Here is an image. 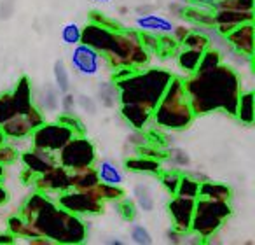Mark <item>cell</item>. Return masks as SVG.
Masks as SVG:
<instances>
[{
  "instance_id": "cell-26",
  "label": "cell",
  "mask_w": 255,
  "mask_h": 245,
  "mask_svg": "<svg viewBox=\"0 0 255 245\" xmlns=\"http://www.w3.org/2000/svg\"><path fill=\"white\" fill-rule=\"evenodd\" d=\"M184 19L192 26H215V23H213V11L201 7V5H185Z\"/></svg>"
},
{
  "instance_id": "cell-4",
  "label": "cell",
  "mask_w": 255,
  "mask_h": 245,
  "mask_svg": "<svg viewBox=\"0 0 255 245\" xmlns=\"http://www.w3.org/2000/svg\"><path fill=\"white\" fill-rule=\"evenodd\" d=\"M171 77L173 74L166 68L143 67L135 70L126 79L116 82L119 88L121 103H135L149 112H154Z\"/></svg>"
},
{
  "instance_id": "cell-15",
  "label": "cell",
  "mask_w": 255,
  "mask_h": 245,
  "mask_svg": "<svg viewBox=\"0 0 255 245\" xmlns=\"http://www.w3.org/2000/svg\"><path fill=\"white\" fill-rule=\"evenodd\" d=\"M19 160H21L23 167L28 168L35 175L46 174L54 165H58L56 154L44 149H37V147H32V149H26L23 153H19Z\"/></svg>"
},
{
  "instance_id": "cell-36",
  "label": "cell",
  "mask_w": 255,
  "mask_h": 245,
  "mask_svg": "<svg viewBox=\"0 0 255 245\" xmlns=\"http://www.w3.org/2000/svg\"><path fill=\"white\" fill-rule=\"evenodd\" d=\"M222 63V53L215 47L210 46L206 51H203L201 54V61H199L196 72H203V70H210V68H215Z\"/></svg>"
},
{
  "instance_id": "cell-64",
  "label": "cell",
  "mask_w": 255,
  "mask_h": 245,
  "mask_svg": "<svg viewBox=\"0 0 255 245\" xmlns=\"http://www.w3.org/2000/svg\"><path fill=\"white\" fill-rule=\"evenodd\" d=\"M0 184H2V179H0Z\"/></svg>"
},
{
  "instance_id": "cell-47",
  "label": "cell",
  "mask_w": 255,
  "mask_h": 245,
  "mask_svg": "<svg viewBox=\"0 0 255 245\" xmlns=\"http://www.w3.org/2000/svg\"><path fill=\"white\" fill-rule=\"evenodd\" d=\"M19 158V153L16 147L9 146L7 142L2 144L0 146V165H4V167H9V165L16 163V160Z\"/></svg>"
},
{
  "instance_id": "cell-59",
  "label": "cell",
  "mask_w": 255,
  "mask_h": 245,
  "mask_svg": "<svg viewBox=\"0 0 255 245\" xmlns=\"http://www.w3.org/2000/svg\"><path fill=\"white\" fill-rule=\"evenodd\" d=\"M5 142H7V137H5L4 132L0 130V146H2V144H5Z\"/></svg>"
},
{
  "instance_id": "cell-44",
  "label": "cell",
  "mask_w": 255,
  "mask_h": 245,
  "mask_svg": "<svg viewBox=\"0 0 255 245\" xmlns=\"http://www.w3.org/2000/svg\"><path fill=\"white\" fill-rule=\"evenodd\" d=\"M75 102H77L79 109L84 114H88V116H96V112H98V102H96L93 96L79 95V96H75Z\"/></svg>"
},
{
  "instance_id": "cell-14",
  "label": "cell",
  "mask_w": 255,
  "mask_h": 245,
  "mask_svg": "<svg viewBox=\"0 0 255 245\" xmlns=\"http://www.w3.org/2000/svg\"><path fill=\"white\" fill-rule=\"evenodd\" d=\"M255 19L254 11H234V9H217L213 11V23L220 35L226 37L236 26L250 23Z\"/></svg>"
},
{
  "instance_id": "cell-24",
  "label": "cell",
  "mask_w": 255,
  "mask_h": 245,
  "mask_svg": "<svg viewBox=\"0 0 255 245\" xmlns=\"http://www.w3.org/2000/svg\"><path fill=\"white\" fill-rule=\"evenodd\" d=\"M234 117L240 121L241 125L252 126L255 121V107H254V91H243L241 89L240 98L236 103V112Z\"/></svg>"
},
{
  "instance_id": "cell-60",
  "label": "cell",
  "mask_w": 255,
  "mask_h": 245,
  "mask_svg": "<svg viewBox=\"0 0 255 245\" xmlns=\"http://www.w3.org/2000/svg\"><path fill=\"white\" fill-rule=\"evenodd\" d=\"M4 175H5V167L4 165H0V179H4Z\"/></svg>"
},
{
  "instance_id": "cell-58",
  "label": "cell",
  "mask_w": 255,
  "mask_h": 245,
  "mask_svg": "<svg viewBox=\"0 0 255 245\" xmlns=\"http://www.w3.org/2000/svg\"><path fill=\"white\" fill-rule=\"evenodd\" d=\"M117 12H119L121 16H126V14H129V7H126V5H121V7L117 9Z\"/></svg>"
},
{
  "instance_id": "cell-29",
  "label": "cell",
  "mask_w": 255,
  "mask_h": 245,
  "mask_svg": "<svg viewBox=\"0 0 255 245\" xmlns=\"http://www.w3.org/2000/svg\"><path fill=\"white\" fill-rule=\"evenodd\" d=\"M95 198L102 200V202H119L121 198L126 196V191L123 189V184H105V182H98L95 188L88 189Z\"/></svg>"
},
{
  "instance_id": "cell-27",
  "label": "cell",
  "mask_w": 255,
  "mask_h": 245,
  "mask_svg": "<svg viewBox=\"0 0 255 245\" xmlns=\"http://www.w3.org/2000/svg\"><path fill=\"white\" fill-rule=\"evenodd\" d=\"M201 54L203 51H198V49H191V47H184L180 46L175 53V58H177V65L185 75L192 74L196 72L198 68L199 61H201Z\"/></svg>"
},
{
  "instance_id": "cell-35",
  "label": "cell",
  "mask_w": 255,
  "mask_h": 245,
  "mask_svg": "<svg viewBox=\"0 0 255 245\" xmlns=\"http://www.w3.org/2000/svg\"><path fill=\"white\" fill-rule=\"evenodd\" d=\"M180 46L191 47V49H198V51H206L210 47V40H208V37H206L203 32H199V30L192 28L191 32H189V35L185 37L184 40H182Z\"/></svg>"
},
{
  "instance_id": "cell-5",
  "label": "cell",
  "mask_w": 255,
  "mask_h": 245,
  "mask_svg": "<svg viewBox=\"0 0 255 245\" xmlns=\"http://www.w3.org/2000/svg\"><path fill=\"white\" fill-rule=\"evenodd\" d=\"M194 119L196 116L189 103L184 79L173 75L154 109L150 125L164 132H182L189 128L194 123Z\"/></svg>"
},
{
  "instance_id": "cell-32",
  "label": "cell",
  "mask_w": 255,
  "mask_h": 245,
  "mask_svg": "<svg viewBox=\"0 0 255 245\" xmlns=\"http://www.w3.org/2000/svg\"><path fill=\"white\" fill-rule=\"evenodd\" d=\"M53 79L54 86H56L58 91L63 95V93L70 91V70H68L67 63L63 60H56L53 65Z\"/></svg>"
},
{
  "instance_id": "cell-31",
  "label": "cell",
  "mask_w": 255,
  "mask_h": 245,
  "mask_svg": "<svg viewBox=\"0 0 255 245\" xmlns=\"http://www.w3.org/2000/svg\"><path fill=\"white\" fill-rule=\"evenodd\" d=\"M7 231L12 235L14 238H33V237H40L39 233H37V230L32 226V224L28 223V221H25L21 216H12L9 217L7 221Z\"/></svg>"
},
{
  "instance_id": "cell-12",
  "label": "cell",
  "mask_w": 255,
  "mask_h": 245,
  "mask_svg": "<svg viewBox=\"0 0 255 245\" xmlns=\"http://www.w3.org/2000/svg\"><path fill=\"white\" fill-rule=\"evenodd\" d=\"M33 186L37 191H42L46 195H60L72 189V172L58 163L46 174L37 175Z\"/></svg>"
},
{
  "instance_id": "cell-19",
  "label": "cell",
  "mask_w": 255,
  "mask_h": 245,
  "mask_svg": "<svg viewBox=\"0 0 255 245\" xmlns=\"http://www.w3.org/2000/svg\"><path fill=\"white\" fill-rule=\"evenodd\" d=\"M121 116L133 130H145L152 121V112L135 103H121Z\"/></svg>"
},
{
  "instance_id": "cell-17",
  "label": "cell",
  "mask_w": 255,
  "mask_h": 245,
  "mask_svg": "<svg viewBox=\"0 0 255 245\" xmlns=\"http://www.w3.org/2000/svg\"><path fill=\"white\" fill-rule=\"evenodd\" d=\"M135 26L138 32H149L156 33V35H164V33H171L173 30V21L166 16H161L157 12H147V14H140L135 19Z\"/></svg>"
},
{
  "instance_id": "cell-20",
  "label": "cell",
  "mask_w": 255,
  "mask_h": 245,
  "mask_svg": "<svg viewBox=\"0 0 255 245\" xmlns=\"http://www.w3.org/2000/svg\"><path fill=\"white\" fill-rule=\"evenodd\" d=\"M60 95L56 86L46 82L37 93H33V103L42 110L44 114H53L60 110Z\"/></svg>"
},
{
  "instance_id": "cell-10",
  "label": "cell",
  "mask_w": 255,
  "mask_h": 245,
  "mask_svg": "<svg viewBox=\"0 0 255 245\" xmlns=\"http://www.w3.org/2000/svg\"><path fill=\"white\" fill-rule=\"evenodd\" d=\"M74 135V130H70L60 121H54V123H44L39 128H35L30 139H32V147L56 154Z\"/></svg>"
},
{
  "instance_id": "cell-62",
  "label": "cell",
  "mask_w": 255,
  "mask_h": 245,
  "mask_svg": "<svg viewBox=\"0 0 255 245\" xmlns=\"http://www.w3.org/2000/svg\"><path fill=\"white\" fill-rule=\"evenodd\" d=\"M95 2H100V4H109V2H112V0H95Z\"/></svg>"
},
{
  "instance_id": "cell-42",
  "label": "cell",
  "mask_w": 255,
  "mask_h": 245,
  "mask_svg": "<svg viewBox=\"0 0 255 245\" xmlns=\"http://www.w3.org/2000/svg\"><path fill=\"white\" fill-rule=\"evenodd\" d=\"M129 237L138 245H150L154 242L150 231L145 226H142V224H133L131 230H129Z\"/></svg>"
},
{
  "instance_id": "cell-55",
  "label": "cell",
  "mask_w": 255,
  "mask_h": 245,
  "mask_svg": "<svg viewBox=\"0 0 255 245\" xmlns=\"http://www.w3.org/2000/svg\"><path fill=\"white\" fill-rule=\"evenodd\" d=\"M16 242V238L12 237L11 233H4V231H0V245H11V244H14Z\"/></svg>"
},
{
  "instance_id": "cell-49",
  "label": "cell",
  "mask_w": 255,
  "mask_h": 245,
  "mask_svg": "<svg viewBox=\"0 0 255 245\" xmlns=\"http://www.w3.org/2000/svg\"><path fill=\"white\" fill-rule=\"evenodd\" d=\"M128 144L138 149V147L147 146V144H149V135H147L143 130H133V132L128 135Z\"/></svg>"
},
{
  "instance_id": "cell-34",
  "label": "cell",
  "mask_w": 255,
  "mask_h": 245,
  "mask_svg": "<svg viewBox=\"0 0 255 245\" xmlns=\"http://www.w3.org/2000/svg\"><path fill=\"white\" fill-rule=\"evenodd\" d=\"M164 161L177 168H187L191 167V156L187 151L180 149V147H171V149L164 151Z\"/></svg>"
},
{
  "instance_id": "cell-56",
  "label": "cell",
  "mask_w": 255,
  "mask_h": 245,
  "mask_svg": "<svg viewBox=\"0 0 255 245\" xmlns=\"http://www.w3.org/2000/svg\"><path fill=\"white\" fill-rule=\"evenodd\" d=\"M7 202H9V193H7V189H5L4 186L0 184V207L5 205Z\"/></svg>"
},
{
  "instance_id": "cell-8",
  "label": "cell",
  "mask_w": 255,
  "mask_h": 245,
  "mask_svg": "<svg viewBox=\"0 0 255 245\" xmlns=\"http://www.w3.org/2000/svg\"><path fill=\"white\" fill-rule=\"evenodd\" d=\"M33 105L32 82L26 75H21L14 89L0 95V125L19 114H25Z\"/></svg>"
},
{
  "instance_id": "cell-43",
  "label": "cell",
  "mask_w": 255,
  "mask_h": 245,
  "mask_svg": "<svg viewBox=\"0 0 255 245\" xmlns=\"http://www.w3.org/2000/svg\"><path fill=\"white\" fill-rule=\"evenodd\" d=\"M138 33H140V42H142V46L145 47L150 54H159V51H161L159 35L149 33V32H138Z\"/></svg>"
},
{
  "instance_id": "cell-25",
  "label": "cell",
  "mask_w": 255,
  "mask_h": 245,
  "mask_svg": "<svg viewBox=\"0 0 255 245\" xmlns=\"http://www.w3.org/2000/svg\"><path fill=\"white\" fill-rule=\"evenodd\" d=\"M95 168H96V174H98L100 182H105V184H123L124 182V174L116 161L112 160L96 161Z\"/></svg>"
},
{
  "instance_id": "cell-23",
  "label": "cell",
  "mask_w": 255,
  "mask_h": 245,
  "mask_svg": "<svg viewBox=\"0 0 255 245\" xmlns=\"http://www.w3.org/2000/svg\"><path fill=\"white\" fill-rule=\"evenodd\" d=\"M96 102L105 109H116L121 103L119 88L114 81H102L96 86Z\"/></svg>"
},
{
  "instance_id": "cell-41",
  "label": "cell",
  "mask_w": 255,
  "mask_h": 245,
  "mask_svg": "<svg viewBox=\"0 0 255 245\" xmlns=\"http://www.w3.org/2000/svg\"><path fill=\"white\" fill-rule=\"evenodd\" d=\"M89 21L98 23V25L105 26V28H110V30H124L126 28L121 21H117L116 18H110V16H107L105 12H102V11H91V14H89Z\"/></svg>"
},
{
  "instance_id": "cell-30",
  "label": "cell",
  "mask_w": 255,
  "mask_h": 245,
  "mask_svg": "<svg viewBox=\"0 0 255 245\" xmlns=\"http://www.w3.org/2000/svg\"><path fill=\"white\" fill-rule=\"evenodd\" d=\"M133 202L138 207V210H143V212H152L156 209V198H154L152 189L143 182H138L133 188Z\"/></svg>"
},
{
  "instance_id": "cell-18",
  "label": "cell",
  "mask_w": 255,
  "mask_h": 245,
  "mask_svg": "<svg viewBox=\"0 0 255 245\" xmlns=\"http://www.w3.org/2000/svg\"><path fill=\"white\" fill-rule=\"evenodd\" d=\"M124 168H126L128 172H135V174L159 177V174L163 172V163H161V160H156V158L138 154V156L128 158V160L124 161Z\"/></svg>"
},
{
  "instance_id": "cell-11",
  "label": "cell",
  "mask_w": 255,
  "mask_h": 245,
  "mask_svg": "<svg viewBox=\"0 0 255 245\" xmlns=\"http://www.w3.org/2000/svg\"><path fill=\"white\" fill-rule=\"evenodd\" d=\"M105 65L103 54L100 51L93 49L88 44H75L70 53V67L75 74L82 77H96L102 72V67Z\"/></svg>"
},
{
  "instance_id": "cell-2",
  "label": "cell",
  "mask_w": 255,
  "mask_h": 245,
  "mask_svg": "<svg viewBox=\"0 0 255 245\" xmlns=\"http://www.w3.org/2000/svg\"><path fill=\"white\" fill-rule=\"evenodd\" d=\"M81 42L100 51L110 70L121 67L140 70L150 63V56H152L140 42L138 30H110L98 23L89 21L82 28Z\"/></svg>"
},
{
  "instance_id": "cell-39",
  "label": "cell",
  "mask_w": 255,
  "mask_h": 245,
  "mask_svg": "<svg viewBox=\"0 0 255 245\" xmlns=\"http://www.w3.org/2000/svg\"><path fill=\"white\" fill-rule=\"evenodd\" d=\"M159 181L168 195L170 196L177 195L178 182H180V174H178L177 170H163L159 174Z\"/></svg>"
},
{
  "instance_id": "cell-57",
  "label": "cell",
  "mask_w": 255,
  "mask_h": 245,
  "mask_svg": "<svg viewBox=\"0 0 255 245\" xmlns=\"http://www.w3.org/2000/svg\"><path fill=\"white\" fill-rule=\"evenodd\" d=\"M154 9H156L154 5H138V7L135 9V12L140 16V14H147V12H154Z\"/></svg>"
},
{
  "instance_id": "cell-38",
  "label": "cell",
  "mask_w": 255,
  "mask_h": 245,
  "mask_svg": "<svg viewBox=\"0 0 255 245\" xmlns=\"http://www.w3.org/2000/svg\"><path fill=\"white\" fill-rule=\"evenodd\" d=\"M255 2L248 0H213V11L217 9H234V11H254Z\"/></svg>"
},
{
  "instance_id": "cell-53",
  "label": "cell",
  "mask_w": 255,
  "mask_h": 245,
  "mask_svg": "<svg viewBox=\"0 0 255 245\" xmlns=\"http://www.w3.org/2000/svg\"><path fill=\"white\" fill-rule=\"evenodd\" d=\"M185 5L187 4H182L178 0H171L170 4H168V11L173 18L177 19H184V11H185Z\"/></svg>"
},
{
  "instance_id": "cell-40",
  "label": "cell",
  "mask_w": 255,
  "mask_h": 245,
  "mask_svg": "<svg viewBox=\"0 0 255 245\" xmlns=\"http://www.w3.org/2000/svg\"><path fill=\"white\" fill-rule=\"evenodd\" d=\"M81 33H82V28L77 25V23H67V25L61 28L60 35H61V40H63V44L74 47L75 44L81 42Z\"/></svg>"
},
{
  "instance_id": "cell-50",
  "label": "cell",
  "mask_w": 255,
  "mask_h": 245,
  "mask_svg": "<svg viewBox=\"0 0 255 245\" xmlns=\"http://www.w3.org/2000/svg\"><path fill=\"white\" fill-rule=\"evenodd\" d=\"M166 240L170 242V244H185V242H187V233H184V231L171 226L170 230L166 231Z\"/></svg>"
},
{
  "instance_id": "cell-45",
  "label": "cell",
  "mask_w": 255,
  "mask_h": 245,
  "mask_svg": "<svg viewBox=\"0 0 255 245\" xmlns=\"http://www.w3.org/2000/svg\"><path fill=\"white\" fill-rule=\"evenodd\" d=\"M58 121H60V123H63V125H67L70 130H74L75 135H81V133L86 132L84 123L79 119L77 114H61V116L58 117Z\"/></svg>"
},
{
  "instance_id": "cell-63",
  "label": "cell",
  "mask_w": 255,
  "mask_h": 245,
  "mask_svg": "<svg viewBox=\"0 0 255 245\" xmlns=\"http://www.w3.org/2000/svg\"><path fill=\"white\" fill-rule=\"evenodd\" d=\"M248 2H255V0H248Z\"/></svg>"
},
{
  "instance_id": "cell-13",
  "label": "cell",
  "mask_w": 255,
  "mask_h": 245,
  "mask_svg": "<svg viewBox=\"0 0 255 245\" xmlns=\"http://www.w3.org/2000/svg\"><path fill=\"white\" fill-rule=\"evenodd\" d=\"M194 207L196 200L192 198H184V196L173 195L168 202V214L171 217L173 228L189 233L191 231V223L192 216H194Z\"/></svg>"
},
{
  "instance_id": "cell-52",
  "label": "cell",
  "mask_w": 255,
  "mask_h": 245,
  "mask_svg": "<svg viewBox=\"0 0 255 245\" xmlns=\"http://www.w3.org/2000/svg\"><path fill=\"white\" fill-rule=\"evenodd\" d=\"M14 14V2L12 0H4L0 2V21H5Z\"/></svg>"
},
{
  "instance_id": "cell-28",
  "label": "cell",
  "mask_w": 255,
  "mask_h": 245,
  "mask_svg": "<svg viewBox=\"0 0 255 245\" xmlns=\"http://www.w3.org/2000/svg\"><path fill=\"white\" fill-rule=\"evenodd\" d=\"M100 182L98 174H96L95 167H86L81 170L72 172V189L77 191H88V189L95 188Z\"/></svg>"
},
{
  "instance_id": "cell-1",
  "label": "cell",
  "mask_w": 255,
  "mask_h": 245,
  "mask_svg": "<svg viewBox=\"0 0 255 245\" xmlns=\"http://www.w3.org/2000/svg\"><path fill=\"white\" fill-rule=\"evenodd\" d=\"M185 91L194 116L226 112L234 116L241 93V77L234 67L220 63L203 72H192L184 79Z\"/></svg>"
},
{
  "instance_id": "cell-46",
  "label": "cell",
  "mask_w": 255,
  "mask_h": 245,
  "mask_svg": "<svg viewBox=\"0 0 255 245\" xmlns=\"http://www.w3.org/2000/svg\"><path fill=\"white\" fill-rule=\"evenodd\" d=\"M23 116H25V119L28 121V125L32 126V130L39 128L40 125H44V123H46V116H44V112L35 105V103H33V105L30 107V109L26 110Z\"/></svg>"
},
{
  "instance_id": "cell-3",
  "label": "cell",
  "mask_w": 255,
  "mask_h": 245,
  "mask_svg": "<svg viewBox=\"0 0 255 245\" xmlns=\"http://www.w3.org/2000/svg\"><path fill=\"white\" fill-rule=\"evenodd\" d=\"M40 237H46L51 244L81 245L88 240V223L82 217L61 209L56 202H49L28 221Z\"/></svg>"
},
{
  "instance_id": "cell-21",
  "label": "cell",
  "mask_w": 255,
  "mask_h": 245,
  "mask_svg": "<svg viewBox=\"0 0 255 245\" xmlns=\"http://www.w3.org/2000/svg\"><path fill=\"white\" fill-rule=\"evenodd\" d=\"M0 130L4 132V135L11 140H21V139H28L32 135V126L28 125V121L25 119L23 114L14 116L11 119H7L4 125H0Z\"/></svg>"
},
{
  "instance_id": "cell-48",
  "label": "cell",
  "mask_w": 255,
  "mask_h": 245,
  "mask_svg": "<svg viewBox=\"0 0 255 245\" xmlns=\"http://www.w3.org/2000/svg\"><path fill=\"white\" fill-rule=\"evenodd\" d=\"M60 109L63 114H75L77 110V102H75V96L70 91L63 93V96L60 98Z\"/></svg>"
},
{
  "instance_id": "cell-37",
  "label": "cell",
  "mask_w": 255,
  "mask_h": 245,
  "mask_svg": "<svg viewBox=\"0 0 255 245\" xmlns=\"http://www.w3.org/2000/svg\"><path fill=\"white\" fill-rule=\"evenodd\" d=\"M117 203V212H119L121 219L126 221V223H133V221L136 219V216H138V207L135 205V202L129 198H121Z\"/></svg>"
},
{
  "instance_id": "cell-6",
  "label": "cell",
  "mask_w": 255,
  "mask_h": 245,
  "mask_svg": "<svg viewBox=\"0 0 255 245\" xmlns=\"http://www.w3.org/2000/svg\"><path fill=\"white\" fill-rule=\"evenodd\" d=\"M231 214H233L231 202L198 198L191 223V233L199 237L203 242H206L208 238L215 237L219 233V230L229 219Z\"/></svg>"
},
{
  "instance_id": "cell-51",
  "label": "cell",
  "mask_w": 255,
  "mask_h": 245,
  "mask_svg": "<svg viewBox=\"0 0 255 245\" xmlns=\"http://www.w3.org/2000/svg\"><path fill=\"white\" fill-rule=\"evenodd\" d=\"M191 30H192L191 25H173V30H171L170 35L173 37L178 44H182V40L189 35V32H191Z\"/></svg>"
},
{
  "instance_id": "cell-33",
  "label": "cell",
  "mask_w": 255,
  "mask_h": 245,
  "mask_svg": "<svg viewBox=\"0 0 255 245\" xmlns=\"http://www.w3.org/2000/svg\"><path fill=\"white\" fill-rule=\"evenodd\" d=\"M177 195L184 196V198H199V181L192 175H180V182H178Z\"/></svg>"
},
{
  "instance_id": "cell-9",
  "label": "cell",
  "mask_w": 255,
  "mask_h": 245,
  "mask_svg": "<svg viewBox=\"0 0 255 245\" xmlns=\"http://www.w3.org/2000/svg\"><path fill=\"white\" fill-rule=\"evenodd\" d=\"M56 203L61 209L68 210L82 219L100 216L105 210V202L95 198L89 191H77V189H68L65 193H60Z\"/></svg>"
},
{
  "instance_id": "cell-22",
  "label": "cell",
  "mask_w": 255,
  "mask_h": 245,
  "mask_svg": "<svg viewBox=\"0 0 255 245\" xmlns=\"http://www.w3.org/2000/svg\"><path fill=\"white\" fill-rule=\"evenodd\" d=\"M199 198L231 202V198H233V189H231L227 184H224V182L205 179V181L199 182Z\"/></svg>"
},
{
  "instance_id": "cell-16",
  "label": "cell",
  "mask_w": 255,
  "mask_h": 245,
  "mask_svg": "<svg viewBox=\"0 0 255 245\" xmlns=\"http://www.w3.org/2000/svg\"><path fill=\"white\" fill-rule=\"evenodd\" d=\"M226 40L234 51L245 54V56H254V44H255V26L254 21L243 23V25L233 28L226 35Z\"/></svg>"
},
{
  "instance_id": "cell-61",
  "label": "cell",
  "mask_w": 255,
  "mask_h": 245,
  "mask_svg": "<svg viewBox=\"0 0 255 245\" xmlns=\"http://www.w3.org/2000/svg\"><path fill=\"white\" fill-rule=\"evenodd\" d=\"M121 244H123L121 240H112V242H110V245H121Z\"/></svg>"
},
{
  "instance_id": "cell-7",
  "label": "cell",
  "mask_w": 255,
  "mask_h": 245,
  "mask_svg": "<svg viewBox=\"0 0 255 245\" xmlns=\"http://www.w3.org/2000/svg\"><path fill=\"white\" fill-rule=\"evenodd\" d=\"M56 160L61 167L68 168L70 172H75L86 167H95L98 156H96L95 144L86 137V133H81V135L72 137V139L58 151Z\"/></svg>"
},
{
  "instance_id": "cell-54",
  "label": "cell",
  "mask_w": 255,
  "mask_h": 245,
  "mask_svg": "<svg viewBox=\"0 0 255 245\" xmlns=\"http://www.w3.org/2000/svg\"><path fill=\"white\" fill-rule=\"evenodd\" d=\"M35 177H37V175L32 174V172H30L28 168H23V170H21V181H23V184L33 186V182H35Z\"/></svg>"
}]
</instances>
